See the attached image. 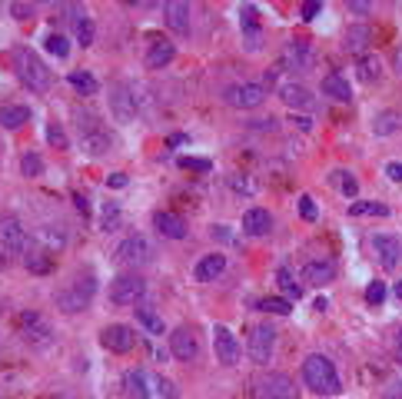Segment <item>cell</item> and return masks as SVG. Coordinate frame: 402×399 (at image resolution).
I'll list each match as a JSON object with an SVG mask.
<instances>
[{"instance_id": "1", "label": "cell", "mask_w": 402, "mask_h": 399, "mask_svg": "<svg viewBox=\"0 0 402 399\" xmlns=\"http://www.w3.org/2000/svg\"><path fill=\"white\" fill-rule=\"evenodd\" d=\"M93 293H97V276L90 273V269H84V273H73L60 290H57V310L60 313H67V316H73V313H84L86 306L93 303Z\"/></svg>"}, {"instance_id": "2", "label": "cell", "mask_w": 402, "mask_h": 399, "mask_svg": "<svg viewBox=\"0 0 402 399\" xmlns=\"http://www.w3.org/2000/svg\"><path fill=\"white\" fill-rule=\"evenodd\" d=\"M123 386L130 399H180V389L163 376H153L147 369H127L123 373Z\"/></svg>"}, {"instance_id": "3", "label": "cell", "mask_w": 402, "mask_h": 399, "mask_svg": "<svg viewBox=\"0 0 402 399\" xmlns=\"http://www.w3.org/2000/svg\"><path fill=\"white\" fill-rule=\"evenodd\" d=\"M302 382L319 393V396H339L342 393V382H339V373H336V366L322 356V353H313V356H306L302 360Z\"/></svg>"}, {"instance_id": "4", "label": "cell", "mask_w": 402, "mask_h": 399, "mask_svg": "<svg viewBox=\"0 0 402 399\" xmlns=\"http://www.w3.org/2000/svg\"><path fill=\"white\" fill-rule=\"evenodd\" d=\"M14 73H17V80L30 90V94H47L51 90V66H44V60L37 57L34 50L27 47H17L14 50Z\"/></svg>"}, {"instance_id": "5", "label": "cell", "mask_w": 402, "mask_h": 399, "mask_svg": "<svg viewBox=\"0 0 402 399\" xmlns=\"http://www.w3.org/2000/svg\"><path fill=\"white\" fill-rule=\"evenodd\" d=\"M77 130H80V150L86 157H103L113 150V136L97 123L93 114H77Z\"/></svg>"}, {"instance_id": "6", "label": "cell", "mask_w": 402, "mask_h": 399, "mask_svg": "<svg viewBox=\"0 0 402 399\" xmlns=\"http://www.w3.org/2000/svg\"><path fill=\"white\" fill-rule=\"evenodd\" d=\"M20 336H24V343L27 346H34V349H47L53 346V326L44 319L40 313H34V310H27V313H20Z\"/></svg>"}, {"instance_id": "7", "label": "cell", "mask_w": 402, "mask_h": 399, "mask_svg": "<svg viewBox=\"0 0 402 399\" xmlns=\"http://www.w3.org/2000/svg\"><path fill=\"white\" fill-rule=\"evenodd\" d=\"M110 114L117 116L120 123H134L140 116V97L130 83H117L110 87Z\"/></svg>"}, {"instance_id": "8", "label": "cell", "mask_w": 402, "mask_h": 399, "mask_svg": "<svg viewBox=\"0 0 402 399\" xmlns=\"http://www.w3.org/2000/svg\"><path fill=\"white\" fill-rule=\"evenodd\" d=\"M143 293H147V280L140 273H123L110 283V303L113 306H134V303H140Z\"/></svg>"}, {"instance_id": "9", "label": "cell", "mask_w": 402, "mask_h": 399, "mask_svg": "<svg viewBox=\"0 0 402 399\" xmlns=\"http://www.w3.org/2000/svg\"><path fill=\"white\" fill-rule=\"evenodd\" d=\"M256 399H300L296 393V382L289 380L286 373H266L256 380Z\"/></svg>"}, {"instance_id": "10", "label": "cell", "mask_w": 402, "mask_h": 399, "mask_svg": "<svg viewBox=\"0 0 402 399\" xmlns=\"http://www.w3.org/2000/svg\"><path fill=\"white\" fill-rule=\"evenodd\" d=\"M150 260H153V243L143 233L127 236L117 247V263H123V266H147Z\"/></svg>"}, {"instance_id": "11", "label": "cell", "mask_w": 402, "mask_h": 399, "mask_svg": "<svg viewBox=\"0 0 402 399\" xmlns=\"http://www.w3.org/2000/svg\"><path fill=\"white\" fill-rule=\"evenodd\" d=\"M223 100L236 107V110H253V107H259L263 100H266V87L263 83H233V87H226V94Z\"/></svg>"}, {"instance_id": "12", "label": "cell", "mask_w": 402, "mask_h": 399, "mask_svg": "<svg viewBox=\"0 0 402 399\" xmlns=\"http://www.w3.org/2000/svg\"><path fill=\"white\" fill-rule=\"evenodd\" d=\"M250 360L256 366H266L273 360V349H276V330L273 326H256L250 332Z\"/></svg>"}, {"instance_id": "13", "label": "cell", "mask_w": 402, "mask_h": 399, "mask_svg": "<svg viewBox=\"0 0 402 399\" xmlns=\"http://www.w3.org/2000/svg\"><path fill=\"white\" fill-rule=\"evenodd\" d=\"M0 247L7 253H24L27 249V227L17 216H0Z\"/></svg>"}, {"instance_id": "14", "label": "cell", "mask_w": 402, "mask_h": 399, "mask_svg": "<svg viewBox=\"0 0 402 399\" xmlns=\"http://www.w3.org/2000/svg\"><path fill=\"white\" fill-rule=\"evenodd\" d=\"M170 353H173V360H180V363H190V360H197V353H200L197 332L190 330V326H180V330H173V332H170Z\"/></svg>"}, {"instance_id": "15", "label": "cell", "mask_w": 402, "mask_h": 399, "mask_svg": "<svg viewBox=\"0 0 402 399\" xmlns=\"http://www.w3.org/2000/svg\"><path fill=\"white\" fill-rule=\"evenodd\" d=\"M100 343L103 349H110V353H130L136 343V332L130 326H123V323H113V326H107L100 332Z\"/></svg>"}, {"instance_id": "16", "label": "cell", "mask_w": 402, "mask_h": 399, "mask_svg": "<svg viewBox=\"0 0 402 399\" xmlns=\"http://www.w3.org/2000/svg\"><path fill=\"white\" fill-rule=\"evenodd\" d=\"M213 349H217V360L223 366H236V363H239V343H236L233 330L217 326V330H213Z\"/></svg>"}, {"instance_id": "17", "label": "cell", "mask_w": 402, "mask_h": 399, "mask_svg": "<svg viewBox=\"0 0 402 399\" xmlns=\"http://www.w3.org/2000/svg\"><path fill=\"white\" fill-rule=\"evenodd\" d=\"M372 249H376V256H379V263H383L385 269H396V263H399V256H402V243L396 236L376 233V236H372Z\"/></svg>"}, {"instance_id": "18", "label": "cell", "mask_w": 402, "mask_h": 399, "mask_svg": "<svg viewBox=\"0 0 402 399\" xmlns=\"http://www.w3.org/2000/svg\"><path fill=\"white\" fill-rule=\"evenodd\" d=\"M190 3H183V0H170V3H163V20H167V27L173 33H190Z\"/></svg>"}, {"instance_id": "19", "label": "cell", "mask_w": 402, "mask_h": 399, "mask_svg": "<svg viewBox=\"0 0 402 399\" xmlns=\"http://www.w3.org/2000/svg\"><path fill=\"white\" fill-rule=\"evenodd\" d=\"M313 64H316V53L306 47L302 40H293V44L286 47L283 64L280 66H286V70H313Z\"/></svg>"}, {"instance_id": "20", "label": "cell", "mask_w": 402, "mask_h": 399, "mask_svg": "<svg viewBox=\"0 0 402 399\" xmlns=\"http://www.w3.org/2000/svg\"><path fill=\"white\" fill-rule=\"evenodd\" d=\"M302 280L313 283V286H326L336 280V263L333 260H309L302 266Z\"/></svg>"}, {"instance_id": "21", "label": "cell", "mask_w": 402, "mask_h": 399, "mask_svg": "<svg viewBox=\"0 0 402 399\" xmlns=\"http://www.w3.org/2000/svg\"><path fill=\"white\" fill-rule=\"evenodd\" d=\"M269 230H273V216H269V210L253 206V210L243 213V233H250V236H266Z\"/></svg>"}, {"instance_id": "22", "label": "cell", "mask_w": 402, "mask_h": 399, "mask_svg": "<svg viewBox=\"0 0 402 399\" xmlns=\"http://www.w3.org/2000/svg\"><path fill=\"white\" fill-rule=\"evenodd\" d=\"M153 227L163 233V236H170V240H183V236H186L183 216L170 213V210H160V213H153Z\"/></svg>"}, {"instance_id": "23", "label": "cell", "mask_w": 402, "mask_h": 399, "mask_svg": "<svg viewBox=\"0 0 402 399\" xmlns=\"http://www.w3.org/2000/svg\"><path fill=\"white\" fill-rule=\"evenodd\" d=\"M223 269H226V256H223V253H210V256H203L200 263H197L193 276L200 283H210V280H217Z\"/></svg>"}, {"instance_id": "24", "label": "cell", "mask_w": 402, "mask_h": 399, "mask_svg": "<svg viewBox=\"0 0 402 399\" xmlns=\"http://www.w3.org/2000/svg\"><path fill=\"white\" fill-rule=\"evenodd\" d=\"M27 120H30V110L24 103H3L0 107V127L3 130H20Z\"/></svg>"}, {"instance_id": "25", "label": "cell", "mask_w": 402, "mask_h": 399, "mask_svg": "<svg viewBox=\"0 0 402 399\" xmlns=\"http://www.w3.org/2000/svg\"><path fill=\"white\" fill-rule=\"evenodd\" d=\"M396 130H402L399 110H379V114L372 116V133H376V136H392Z\"/></svg>"}, {"instance_id": "26", "label": "cell", "mask_w": 402, "mask_h": 399, "mask_svg": "<svg viewBox=\"0 0 402 399\" xmlns=\"http://www.w3.org/2000/svg\"><path fill=\"white\" fill-rule=\"evenodd\" d=\"M369 40H372V27H369V24H356V27L346 30V40H342V44H346L349 53H366Z\"/></svg>"}, {"instance_id": "27", "label": "cell", "mask_w": 402, "mask_h": 399, "mask_svg": "<svg viewBox=\"0 0 402 399\" xmlns=\"http://www.w3.org/2000/svg\"><path fill=\"white\" fill-rule=\"evenodd\" d=\"M173 57H176V47H173L170 40H156L150 47V53H147V66H150V70H163Z\"/></svg>"}, {"instance_id": "28", "label": "cell", "mask_w": 402, "mask_h": 399, "mask_svg": "<svg viewBox=\"0 0 402 399\" xmlns=\"http://www.w3.org/2000/svg\"><path fill=\"white\" fill-rule=\"evenodd\" d=\"M136 323L150 332V336H163V332H167V326H163V316L156 313L153 306H136Z\"/></svg>"}, {"instance_id": "29", "label": "cell", "mask_w": 402, "mask_h": 399, "mask_svg": "<svg viewBox=\"0 0 402 399\" xmlns=\"http://www.w3.org/2000/svg\"><path fill=\"white\" fill-rule=\"evenodd\" d=\"M322 94H329L333 100H342V103H346V100L352 97L349 80L339 77V73H326V77H322Z\"/></svg>"}, {"instance_id": "30", "label": "cell", "mask_w": 402, "mask_h": 399, "mask_svg": "<svg viewBox=\"0 0 402 399\" xmlns=\"http://www.w3.org/2000/svg\"><path fill=\"white\" fill-rule=\"evenodd\" d=\"M280 97H283L286 107H309V103H313L309 90L300 87V83H283V87H280Z\"/></svg>"}, {"instance_id": "31", "label": "cell", "mask_w": 402, "mask_h": 399, "mask_svg": "<svg viewBox=\"0 0 402 399\" xmlns=\"http://www.w3.org/2000/svg\"><path fill=\"white\" fill-rule=\"evenodd\" d=\"M67 80H70V87H73L77 94H84V97H90V94H97V90H100L97 77H93V73H86V70H73Z\"/></svg>"}, {"instance_id": "32", "label": "cell", "mask_w": 402, "mask_h": 399, "mask_svg": "<svg viewBox=\"0 0 402 399\" xmlns=\"http://www.w3.org/2000/svg\"><path fill=\"white\" fill-rule=\"evenodd\" d=\"M24 263H27L30 273H51V269H53V260H51V253H47V249H34V253H27V256H24Z\"/></svg>"}, {"instance_id": "33", "label": "cell", "mask_w": 402, "mask_h": 399, "mask_svg": "<svg viewBox=\"0 0 402 399\" xmlns=\"http://www.w3.org/2000/svg\"><path fill=\"white\" fill-rule=\"evenodd\" d=\"M349 216H389V206L376 203V200H359L349 206Z\"/></svg>"}, {"instance_id": "34", "label": "cell", "mask_w": 402, "mask_h": 399, "mask_svg": "<svg viewBox=\"0 0 402 399\" xmlns=\"http://www.w3.org/2000/svg\"><path fill=\"white\" fill-rule=\"evenodd\" d=\"M256 310H263V313H276V316H289V299L286 296H269V299H259L256 303Z\"/></svg>"}, {"instance_id": "35", "label": "cell", "mask_w": 402, "mask_h": 399, "mask_svg": "<svg viewBox=\"0 0 402 399\" xmlns=\"http://www.w3.org/2000/svg\"><path fill=\"white\" fill-rule=\"evenodd\" d=\"M73 33H77V44L80 47H90L93 44V20L90 17H77L73 20Z\"/></svg>"}, {"instance_id": "36", "label": "cell", "mask_w": 402, "mask_h": 399, "mask_svg": "<svg viewBox=\"0 0 402 399\" xmlns=\"http://www.w3.org/2000/svg\"><path fill=\"white\" fill-rule=\"evenodd\" d=\"M276 283H280V290L286 293V299H300L302 296V286L293 280V273H289V269H280V273H276Z\"/></svg>"}, {"instance_id": "37", "label": "cell", "mask_w": 402, "mask_h": 399, "mask_svg": "<svg viewBox=\"0 0 402 399\" xmlns=\"http://www.w3.org/2000/svg\"><path fill=\"white\" fill-rule=\"evenodd\" d=\"M20 173L24 177H40L44 173V157L40 153H24L20 157Z\"/></svg>"}, {"instance_id": "38", "label": "cell", "mask_w": 402, "mask_h": 399, "mask_svg": "<svg viewBox=\"0 0 402 399\" xmlns=\"http://www.w3.org/2000/svg\"><path fill=\"white\" fill-rule=\"evenodd\" d=\"M44 47L51 50L53 57H57V60H64V57H67L70 53V44H67V37H64V33H47V40H44Z\"/></svg>"}, {"instance_id": "39", "label": "cell", "mask_w": 402, "mask_h": 399, "mask_svg": "<svg viewBox=\"0 0 402 399\" xmlns=\"http://www.w3.org/2000/svg\"><path fill=\"white\" fill-rule=\"evenodd\" d=\"M333 180L339 183V190H342V197H356V193H359V180H356V177H352V173H346V170H336L333 173Z\"/></svg>"}, {"instance_id": "40", "label": "cell", "mask_w": 402, "mask_h": 399, "mask_svg": "<svg viewBox=\"0 0 402 399\" xmlns=\"http://www.w3.org/2000/svg\"><path fill=\"white\" fill-rule=\"evenodd\" d=\"M359 80L363 83H372V80H379V60H372V57H363L359 60Z\"/></svg>"}, {"instance_id": "41", "label": "cell", "mask_w": 402, "mask_h": 399, "mask_svg": "<svg viewBox=\"0 0 402 399\" xmlns=\"http://www.w3.org/2000/svg\"><path fill=\"white\" fill-rule=\"evenodd\" d=\"M385 293H389V290H385L383 280L369 283V286H366V303H369V306H383V303H385Z\"/></svg>"}, {"instance_id": "42", "label": "cell", "mask_w": 402, "mask_h": 399, "mask_svg": "<svg viewBox=\"0 0 402 399\" xmlns=\"http://www.w3.org/2000/svg\"><path fill=\"white\" fill-rule=\"evenodd\" d=\"M176 163H180V170H200V173H210L213 170V163L203 160V157H180Z\"/></svg>"}, {"instance_id": "43", "label": "cell", "mask_w": 402, "mask_h": 399, "mask_svg": "<svg viewBox=\"0 0 402 399\" xmlns=\"http://www.w3.org/2000/svg\"><path fill=\"white\" fill-rule=\"evenodd\" d=\"M117 223H120V206L117 203H107V206H103V230L107 233L117 230Z\"/></svg>"}, {"instance_id": "44", "label": "cell", "mask_w": 402, "mask_h": 399, "mask_svg": "<svg viewBox=\"0 0 402 399\" xmlns=\"http://www.w3.org/2000/svg\"><path fill=\"white\" fill-rule=\"evenodd\" d=\"M47 140H51L57 150H67L70 147V140H67V133H64V127H57V123H51V127H47Z\"/></svg>"}, {"instance_id": "45", "label": "cell", "mask_w": 402, "mask_h": 399, "mask_svg": "<svg viewBox=\"0 0 402 399\" xmlns=\"http://www.w3.org/2000/svg\"><path fill=\"white\" fill-rule=\"evenodd\" d=\"M300 216L302 220H309V223H313V220H316V203H313V197H300Z\"/></svg>"}, {"instance_id": "46", "label": "cell", "mask_w": 402, "mask_h": 399, "mask_svg": "<svg viewBox=\"0 0 402 399\" xmlns=\"http://www.w3.org/2000/svg\"><path fill=\"white\" fill-rule=\"evenodd\" d=\"M10 14L17 20H34V3H10Z\"/></svg>"}, {"instance_id": "47", "label": "cell", "mask_w": 402, "mask_h": 399, "mask_svg": "<svg viewBox=\"0 0 402 399\" xmlns=\"http://www.w3.org/2000/svg\"><path fill=\"white\" fill-rule=\"evenodd\" d=\"M319 10H322V3H319V0H306V3L300 7V17H302V20H313Z\"/></svg>"}, {"instance_id": "48", "label": "cell", "mask_w": 402, "mask_h": 399, "mask_svg": "<svg viewBox=\"0 0 402 399\" xmlns=\"http://www.w3.org/2000/svg\"><path fill=\"white\" fill-rule=\"evenodd\" d=\"M40 236H44V240H47L51 247H57V249H60V247H64V243H67V236H64V233H60V230H44V233H40Z\"/></svg>"}, {"instance_id": "49", "label": "cell", "mask_w": 402, "mask_h": 399, "mask_svg": "<svg viewBox=\"0 0 402 399\" xmlns=\"http://www.w3.org/2000/svg\"><path fill=\"white\" fill-rule=\"evenodd\" d=\"M256 14H259V10H256L253 3H246V7L239 10V20H243V27H256Z\"/></svg>"}, {"instance_id": "50", "label": "cell", "mask_w": 402, "mask_h": 399, "mask_svg": "<svg viewBox=\"0 0 402 399\" xmlns=\"http://www.w3.org/2000/svg\"><path fill=\"white\" fill-rule=\"evenodd\" d=\"M385 173H389V180H392V183H402V160L389 163V166H385Z\"/></svg>"}, {"instance_id": "51", "label": "cell", "mask_w": 402, "mask_h": 399, "mask_svg": "<svg viewBox=\"0 0 402 399\" xmlns=\"http://www.w3.org/2000/svg\"><path fill=\"white\" fill-rule=\"evenodd\" d=\"M383 399H402V382H389V386H385V393H383Z\"/></svg>"}, {"instance_id": "52", "label": "cell", "mask_w": 402, "mask_h": 399, "mask_svg": "<svg viewBox=\"0 0 402 399\" xmlns=\"http://www.w3.org/2000/svg\"><path fill=\"white\" fill-rule=\"evenodd\" d=\"M243 33H246V40H250L253 50L259 47V27H243Z\"/></svg>"}, {"instance_id": "53", "label": "cell", "mask_w": 402, "mask_h": 399, "mask_svg": "<svg viewBox=\"0 0 402 399\" xmlns=\"http://www.w3.org/2000/svg\"><path fill=\"white\" fill-rule=\"evenodd\" d=\"M107 186H113V190H123V186H127V177H123V173H113V177H107Z\"/></svg>"}, {"instance_id": "54", "label": "cell", "mask_w": 402, "mask_h": 399, "mask_svg": "<svg viewBox=\"0 0 402 399\" xmlns=\"http://www.w3.org/2000/svg\"><path fill=\"white\" fill-rule=\"evenodd\" d=\"M349 10L352 14H369V3L366 0H349Z\"/></svg>"}, {"instance_id": "55", "label": "cell", "mask_w": 402, "mask_h": 399, "mask_svg": "<svg viewBox=\"0 0 402 399\" xmlns=\"http://www.w3.org/2000/svg\"><path fill=\"white\" fill-rule=\"evenodd\" d=\"M73 203H77V210H80V213H90V203H86V197H84V193H77V197H73Z\"/></svg>"}, {"instance_id": "56", "label": "cell", "mask_w": 402, "mask_h": 399, "mask_svg": "<svg viewBox=\"0 0 402 399\" xmlns=\"http://www.w3.org/2000/svg\"><path fill=\"white\" fill-rule=\"evenodd\" d=\"M186 143V133H173V136H167V147H183Z\"/></svg>"}, {"instance_id": "57", "label": "cell", "mask_w": 402, "mask_h": 399, "mask_svg": "<svg viewBox=\"0 0 402 399\" xmlns=\"http://www.w3.org/2000/svg\"><path fill=\"white\" fill-rule=\"evenodd\" d=\"M396 360H399V363H402V330L396 332Z\"/></svg>"}, {"instance_id": "58", "label": "cell", "mask_w": 402, "mask_h": 399, "mask_svg": "<svg viewBox=\"0 0 402 399\" xmlns=\"http://www.w3.org/2000/svg\"><path fill=\"white\" fill-rule=\"evenodd\" d=\"M293 120H296V123H300L302 130H309V127H313V120H309V116H293Z\"/></svg>"}, {"instance_id": "59", "label": "cell", "mask_w": 402, "mask_h": 399, "mask_svg": "<svg viewBox=\"0 0 402 399\" xmlns=\"http://www.w3.org/2000/svg\"><path fill=\"white\" fill-rule=\"evenodd\" d=\"M213 236H219V240H230V230H223V227H217V230H213Z\"/></svg>"}, {"instance_id": "60", "label": "cell", "mask_w": 402, "mask_h": 399, "mask_svg": "<svg viewBox=\"0 0 402 399\" xmlns=\"http://www.w3.org/2000/svg\"><path fill=\"white\" fill-rule=\"evenodd\" d=\"M396 70H399V77H402V47L396 50Z\"/></svg>"}, {"instance_id": "61", "label": "cell", "mask_w": 402, "mask_h": 399, "mask_svg": "<svg viewBox=\"0 0 402 399\" xmlns=\"http://www.w3.org/2000/svg\"><path fill=\"white\" fill-rule=\"evenodd\" d=\"M396 296H399V299H402V280H399V283H396Z\"/></svg>"}]
</instances>
